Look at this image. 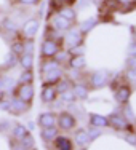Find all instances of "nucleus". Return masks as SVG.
Here are the masks:
<instances>
[{"label": "nucleus", "instance_id": "nucleus-1", "mask_svg": "<svg viewBox=\"0 0 136 150\" xmlns=\"http://www.w3.org/2000/svg\"><path fill=\"white\" fill-rule=\"evenodd\" d=\"M56 126L61 131H72L77 126V118L69 112H61L56 120Z\"/></svg>", "mask_w": 136, "mask_h": 150}, {"label": "nucleus", "instance_id": "nucleus-2", "mask_svg": "<svg viewBox=\"0 0 136 150\" xmlns=\"http://www.w3.org/2000/svg\"><path fill=\"white\" fill-rule=\"evenodd\" d=\"M59 51V45L56 40L53 38H46V40L42 43V48H40V54H42V59H50V58H55V54Z\"/></svg>", "mask_w": 136, "mask_h": 150}, {"label": "nucleus", "instance_id": "nucleus-3", "mask_svg": "<svg viewBox=\"0 0 136 150\" xmlns=\"http://www.w3.org/2000/svg\"><path fill=\"white\" fill-rule=\"evenodd\" d=\"M15 94H16V98H19V99H23V101L31 104L32 99H34V94H35L34 85L32 83H19L18 88L15 90Z\"/></svg>", "mask_w": 136, "mask_h": 150}, {"label": "nucleus", "instance_id": "nucleus-4", "mask_svg": "<svg viewBox=\"0 0 136 150\" xmlns=\"http://www.w3.org/2000/svg\"><path fill=\"white\" fill-rule=\"evenodd\" d=\"M64 43H66L67 50L75 46V45L83 43V34L78 29H72V27H70V29H67L66 35H64Z\"/></svg>", "mask_w": 136, "mask_h": 150}, {"label": "nucleus", "instance_id": "nucleus-5", "mask_svg": "<svg viewBox=\"0 0 136 150\" xmlns=\"http://www.w3.org/2000/svg\"><path fill=\"white\" fill-rule=\"evenodd\" d=\"M38 27H40V23H38L37 18H29V19L23 24V30L21 32H23L24 38H34L35 35H37Z\"/></svg>", "mask_w": 136, "mask_h": 150}, {"label": "nucleus", "instance_id": "nucleus-6", "mask_svg": "<svg viewBox=\"0 0 136 150\" xmlns=\"http://www.w3.org/2000/svg\"><path fill=\"white\" fill-rule=\"evenodd\" d=\"M107 85V72L106 70H96L90 77V86L93 90H99Z\"/></svg>", "mask_w": 136, "mask_h": 150}, {"label": "nucleus", "instance_id": "nucleus-7", "mask_svg": "<svg viewBox=\"0 0 136 150\" xmlns=\"http://www.w3.org/2000/svg\"><path fill=\"white\" fill-rule=\"evenodd\" d=\"M109 126H112L117 131H127L130 128V121L127 117H122L119 113H112L109 117Z\"/></svg>", "mask_w": 136, "mask_h": 150}, {"label": "nucleus", "instance_id": "nucleus-8", "mask_svg": "<svg viewBox=\"0 0 136 150\" xmlns=\"http://www.w3.org/2000/svg\"><path fill=\"white\" fill-rule=\"evenodd\" d=\"M40 99H42V102H45V104H51V102H55L56 99H58V91H56L55 85H46V83H43V86H42Z\"/></svg>", "mask_w": 136, "mask_h": 150}, {"label": "nucleus", "instance_id": "nucleus-9", "mask_svg": "<svg viewBox=\"0 0 136 150\" xmlns=\"http://www.w3.org/2000/svg\"><path fill=\"white\" fill-rule=\"evenodd\" d=\"M29 107H31L29 102L23 101V99H19V98H15V99L10 101V110H8V112L13 113V115H21V113L27 112Z\"/></svg>", "mask_w": 136, "mask_h": 150}, {"label": "nucleus", "instance_id": "nucleus-10", "mask_svg": "<svg viewBox=\"0 0 136 150\" xmlns=\"http://www.w3.org/2000/svg\"><path fill=\"white\" fill-rule=\"evenodd\" d=\"M61 77H63V69H61V67L51 69V70H48V72H42V81L46 85H55Z\"/></svg>", "mask_w": 136, "mask_h": 150}, {"label": "nucleus", "instance_id": "nucleus-11", "mask_svg": "<svg viewBox=\"0 0 136 150\" xmlns=\"http://www.w3.org/2000/svg\"><path fill=\"white\" fill-rule=\"evenodd\" d=\"M56 120H58V115H55L53 112H43L38 115V126L40 128H46V126H56Z\"/></svg>", "mask_w": 136, "mask_h": 150}, {"label": "nucleus", "instance_id": "nucleus-12", "mask_svg": "<svg viewBox=\"0 0 136 150\" xmlns=\"http://www.w3.org/2000/svg\"><path fill=\"white\" fill-rule=\"evenodd\" d=\"M130 96H131V88L128 86V85H122L120 88H117L114 98H115V101L119 102V104H128Z\"/></svg>", "mask_w": 136, "mask_h": 150}, {"label": "nucleus", "instance_id": "nucleus-13", "mask_svg": "<svg viewBox=\"0 0 136 150\" xmlns=\"http://www.w3.org/2000/svg\"><path fill=\"white\" fill-rule=\"evenodd\" d=\"M51 144L55 145V149H58V150H72L74 149V142L70 141L69 137L61 136V134H58L55 139H53Z\"/></svg>", "mask_w": 136, "mask_h": 150}, {"label": "nucleus", "instance_id": "nucleus-14", "mask_svg": "<svg viewBox=\"0 0 136 150\" xmlns=\"http://www.w3.org/2000/svg\"><path fill=\"white\" fill-rule=\"evenodd\" d=\"M72 24H74L72 21L66 19V18H64V16H61L59 13H58V15H55V16H53V27H55L56 30H59V32L70 29V27H72Z\"/></svg>", "mask_w": 136, "mask_h": 150}, {"label": "nucleus", "instance_id": "nucleus-15", "mask_svg": "<svg viewBox=\"0 0 136 150\" xmlns=\"http://www.w3.org/2000/svg\"><path fill=\"white\" fill-rule=\"evenodd\" d=\"M88 121H90V126H96V128L109 126V117L99 115V113H90L88 115Z\"/></svg>", "mask_w": 136, "mask_h": 150}, {"label": "nucleus", "instance_id": "nucleus-16", "mask_svg": "<svg viewBox=\"0 0 136 150\" xmlns=\"http://www.w3.org/2000/svg\"><path fill=\"white\" fill-rule=\"evenodd\" d=\"M58 134H59L58 126H46V128H42L40 139L45 142V144H50V142H53V139H55Z\"/></svg>", "mask_w": 136, "mask_h": 150}, {"label": "nucleus", "instance_id": "nucleus-17", "mask_svg": "<svg viewBox=\"0 0 136 150\" xmlns=\"http://www.w3.org/2000/svg\"><path fill=\"white\" fill-rule=\"evenodd\" d=\"M70 90H72V93L75 94V98H77V99H82V101H83V99H87V98H88V93H90L88 85L80 83V81H78V83H75V81H74V85L70 86Z\"/></svg>", "mask_w": 136, "mask_h": 150}, {"label": "nucleus", "instance_id": "nucleus-18", "mask_svg": "<svg viewBox=\"0 0 136 150\" xmlns=\"http://www.w3.org/2000/svg\"><path fill=\"white\" fill-rule=\"evenodd\" d=\"M74 141H75L77 145H82V147H85V145L90 144V139H88V131L87 129H75V133H74Z\"/></svg>", "mask_w": 136, "mask_h": 150}, {"label": "nucleus", "instance_id": "nucleus-19", "mask_svg": "<svg viewBox=\"0 0 136 150\" xmlns=\"http://www.w3.org/2000/svg\"><path fill=\"white\" fill-rule=\"evenodd\" d=\"M69 66H70V69H80V70L85 69V66H87V59H85V54L70 56Z\"/></svg>", "mask_w": 136, "mask_h": 150}, {"label": "nucleus", "instance_id": "nucleus-20", "mask_svg": "<svg viewBox=\"0 0 136 150\" xmlns=\"http://www.w3.org/2000/svg\"><path fill=\"white\" fill-rule=\"evenodd\" d=\"M23 69H34V53H23L19 54V61Z\"/></svg>", "mask_w": 136, "mask_h": 150}, {"label": "nucleus", "instance_id": "nucleus-21", "mask_svg": "<svg viewBox=\"0 0 136 150\" xmlns=\"http://www.w3.org/2000/svg\"><path fill=\"white\" fill-rule=\"evenodd\" d=\"M27 134H29V129H27V126H24V125H15V126L11 128V136H13L15 141H21V139Z\"/></svg>", "mask_w": 136, "mask_h": 150}, {"label": "nucleus", "instance_id": "nucleus-22", "mask_svg": "<svg viewBox=\"0 0 136 150\" xmlns=\"http://www.w3.org/2000/svg\"><path fill=\"white\" fill-rule=\"evenodd\" d=\"M58 13L61 16H64L66 19H69V21H75V18H77V11H75V8H72L70 5H64V6H61V8L58 10Z\"/></svg>", "mask_w": 136, "mask_h": 150}, {"label": "nucleus", "instance_id": "nucleus-23", "mask_svg": "<svg viewBox=\"0 0 136 150\" xmlns=\"http://www.w3.org/2000/svg\"><path fill=\"white\" fill-rule=\"evenodd\" d=\"M96 24H98V19H96V18H88V19H85L83 23L78 26V30H80L82 34H88Z\"/></svg>", "mask_w": 136, "mask_h": 150}, {"label": "nucleus", "instance_id": "nucleus-24", "mask_svg": "<svg viewBox=\"0 0 136 150\" xmlns=\"http://www.w3.org/2000/svg\"><path fill=\"white\" fill-rule=\"evenodd\" d=\"M70 80H67V78H63L61 77L58 81L55 83V88H56V91H58V94L59 93H63V91H66V90H70Z\"/></svg>", "mask_w": 136, "mask_h": 150}, {"label": "nucleus", "instance_id": "nucleus-25", "mask_svg": "<svg viewBox=\"0 0 136 150\" xmlns=\"http://www.w3.org/2000/svg\"><path fill=\"white\" fill-rule=\"evenodd\" d=\"M59 99L63 102H67V104H72V102H75L77 101V98H75V94L72 93V90H66V91H63V93H59Z\"/></svg>", "mask_w": 136, "mask_h": 150}, {"label": "nucleus", "instance_id": "nucleus-26", "mask_svg": "<svg viewBox=\"0 0 136 150\" xmlns=\"http://www.w3.org/2000/svg\"><path fill=\"white\" fill-rule=\"evenodd\" d=\"M19 83H32L34 81V72H32V69H24L23 74L19 75Z\"/></svg>", "mask_w": 136, "mask_h": 150}, {"label": "nucleus", "instance_id": "nucleus-27", "mask_svg": "<svg viewBox=\"0 0 136 150\" xmlns=\"http://www.w3.org/2000/svg\"><path fill=\"white\" fill-rule=\"evenodd\" d=\"M15 85L16 81L13 80L11 77H6V75H3V93H10L15 90Z\"/></svg>", "mask_w": 136, "mask_h": 150}, {"label": "nucleus", "instance_id": "nucleus-28", "mask_svg": "<svg viewBox=\"0 0 136 150\" xmlns=\"http://www.w3.org/2000/svg\"><path fill=\"white\" fill-rule=\"evenodd\" d=\"M18 61H19V56L16 54V53H10L8 56H6L5 58V64H3V66L5 67H15L16 64H18Z\"/></svg>", "mask_w": 136, "mask_h": 150}, {"label": "nucleus", "instance_id": "nucleus-29", "mask_svg": "<svg viewBox=\"0 0 136 150\" xmlns=\"http://www.w3.org/2000/svg\"><path fill=\"white\" fill-rule=\"evenodd\" d=\"M103 133H101V128H96V126H91L90 129H88V139H90V142L96 141V139L99 137Z\"/></svg>", "mask_w": 136, "mask_h": 150}, {"label": "nucleus", "instance_id": "nucleus-30", "mask_svg": "<svg viewBox=\"0 0 136 150\" xmlns=\"http://www.w3.org/2000/svg\"><path fill=\"white\" fill-rule=\"evenodd\" d=\"M3 27H5L6 30L8 32H13V34H15V32L18 30V26L15 23H13L11 19H10V18H5V19H3Z\"/></svg>", "mask_w": 136, "mask_h": 150}, {"label": "nucleus", "instance_id": "nucleus-31", "mask_svg": "<svg viewBox=\"0 0 136 150\" xmlns=\"http://www.w3.org/2000/svg\"><path fill=\"white\" fill-rule=\"evenodd\" d=\"M69 53L70 56H77V54H83L85 53V46L83 43H80V45H75V46H72V48H69Z\"/></svg>", "mask_w": 136, "mask_h": 150}, {"label": "nucleus", "instance_id": "nucleus-32", "mask_svg": "<svg viewBox=\"0 0 136 150\" xmlns=\"http://www.w3.org/2000/svg\"><path fill=\"white\" fill-rule=\"evenodd\" d=\"M11 51L16 53L18 56L23 54V51H24V43H23V42H15V43H11Z\"/></svg>", "mask_w": 136, "mask_h": 150}, {"label": "nucleus", "instance_id": "nucleus-33", "mask_svg": "<svg viewBox=\"0 0 136 150\" xmlns=\"http://www.w3.org/2000/svg\"><path fill=\"white\" fill-rule=\"evenodd\" d=\"M125 78H127L128 81H131V83H136V67H131L130 70H127Z\"/></svg>", "mask_w": 136, "mask_h": 150}, {"label": "nucleus", "instance_id": "nucleus-34", "mask_svg": "<svg viewBox=\"0 0 136 150\" xmlns=\"http://www.w3.org/2000/svg\"><path fill=\"white\" fill-rule=\"evenodd\" d=\"M34 40L32 38H27V42H24V51L23 53H34Z\"/></svg>", "mask_w": 136, "mask_h": 150}, {"label": "nucleus", "instance_id": "nucleus-35", "mask_svg": "<svg viewBox=\"0 0 136 150\" xmlns=\"http://www.w3.org/2000/svg\"><path fill=\"white\" fill-rule=\"evenodd\" d=\"M80 72L82 70L80 69H70L69 70V75H70V81H75V80H80Z\"/></svg>", "mask_w": 136, "mask_h": 150}, {"label": "nucleus", "instance_id": "nucleus-36", "mask_svg": "<svg viewBox=\"0 0 136 150\" xmlns=\"http://www.w3.org/2000/svg\"><path fill=\"white\" fill-rule=\"evenodd\" d=\"M125 141L128 142L130 145H135L136 147V133H128V134H125Z\"/></svg>", "mask_w": 136, "mask_h": 150}, {"label": "nucleus", "instance_id": "nucleus-37", "mask_svg": "<svg viewBox=\"0 0 136 150\" xmlns=\"http://www.w3.org/2000/svg\"><path fill=\"white\" fill-rule=\"evenodd\" d=\"M0 110L8 112V110H10V99H5V98L0 99Z\"/></svg>", "mask_w": 136, "mask_h": 150}, {"label": "nucleus", "instance_id": "nucleus-38", "mask_svg": "<svg viewBox=\"0 0 136 150\" xmlns=\"http://www.w3.org/2000/svg\"><path fill=\"white\" fill-rule=\"evenodd\" d=\"M18 3H21V5H37V3H40L42 0H16Z\"/></svg>", "mask_w": 136, "mask_h": 150}, {"label": "nucleus", "instance_id": "nucleus-39", "mask_svg": "<svg viewBox=\"0 0 136 150\" xmlns=\"http://www.w3.org/2000/svg\"><path fill=\"white\" fill-rule=\"evenodd\" d=\"M128 56H136V43L135 42L128 46Z\"/></svg>", "mask_w": 136, "mask_h": 150}, {"label": "nucleus", "instance_id": "nucleus-40", "mask_svg": "<svg viewBox=\"0 0 136 150\" xmlns=\"http://www.w3.org/2000/svg\"><path fill=\"white\" fill-rule=\"evenodd\" d=\"M127 64H128L130 67H136V56H131V58L127 61Z\"/></svg>", "mask_w": 136, "mask_h": 150}, {"label": "nucleus", "instance_id": "nucleus-41", "mask_svg": "<svg viewBox=\"0 0 136 150\" xmlns=\"http://www.w3.org/2000/svg\"><path fill=\"white\" fill-rule=\"evenodd\" d=\"M8 126H10V121H2V123H0V133H3Z\"/></svg>", "mask_w": 136, "mask_h": 150}, {"label": "nucleus", "instance_id": "nucleus-42", "mask_svg": "<svg viewBox=\"0 0 136 150\" xmlns=\"http://www.w3.org/2000/svg\"><path fill=\"white\" fill-rule=\"evenodd\" d=\"M128 115V118H133V113H131V109H130V107H125V117H127Z\"/></svg>", "mask_w": 136, "mask_h": 150}, {"label": "nucleus", "instance_id": "nucleus-43", "mask_svg": "<svg viewBox=\"0 0 136 150\" xmlns=\"http://www.w3.org/2000/svg\"><path fill=\"white\" fill-rule=\"evenodd\" d=\"M117 2H119L120 5H130V3H133V0H117Z\"/></svg>", "mask_w": 136, "mask_h": 150}, {"label": "nucleus", "instance_id": "nucleus-44", "mask_svg": "<svg viewBox=\"0 0 136 150\" xmlns=\"http://www.w3.org/2000/svg\"><path fill=\"white\" fill-rule=\"evenodd\" d=\"M58 2H61V3H66V5H70V6H72V3L75 2V0H58Z\"/></svg>", "mask_w": 136, "mask_h": 150}, {"label": "nucleus", "instance_id": "nucleus-45", "mask_svg": "<svg viewBox=\"0 0 136 150\" xmlns=\"http://www.w3.org/2000/svg\"><path fill=\"white\" fill-rule=\"evenodd\" d=\"M3 91V75H0V93Z\"/></svg>", "mask_w": 136, "mask_h": 150}, {"label": "nucleus", "instance_id": "nucleus-46", "mask_svg": "<svg viewBox=\"0 0 136 150\" xmlns=\"http://www.w3.org/2000/svg\"><path fill=\"white\" fill-rule=\"evenodd\" d=\"M34 126H35L34 123H29V125H27V129H32V128H34Z\"/></svg>", "mask_w": 136, "mask_h": 150}, {"label": "nucleus", "instance_id": "nucleus-47", "mask_svg": "<svg viewBox=\"0 0 136 150\" xmlns=\"http://www.w3.org/2000/svg\"><path fill=\"white\" fill-rule=\"evenodd\" d=\"M135 43H136V30H135Z\"/></svg>", "mask_w": 136, "mask_h": 150}]
</instances>
